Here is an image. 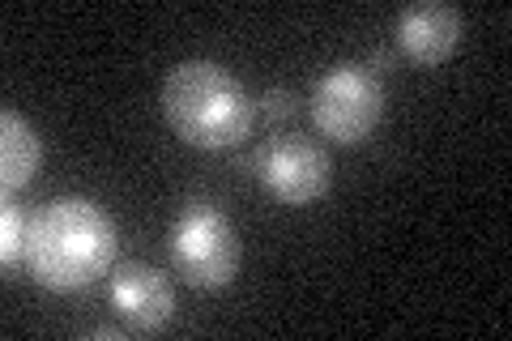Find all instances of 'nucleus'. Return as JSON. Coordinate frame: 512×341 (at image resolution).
<instances>
[{"label":"nucleus","instance_id":"nucleus-1","mask_svg":"<svg viewBox=\"0 0 512 341\" xmlns=\"http://www.w3.org/2000/svg\"><path fill=\"white\" fill-rule=\"evenodd\" d=\"M116 222L86 197H60L47 201L30 218L26 243V273L47 290H82L99 282L116 261Z\"/></svg>","mask_w":512,"mask_h":341},{"label":"nucleus","instance_id":"nucleus-9","mask_svg":"<svg viewBox=\"0 0 512 341\" xmlns=\"http://www.w3.org/2000/svg\"><path fill=\"white\" fill-rule=\"evenodd\" d=\"M26 243H30V218L18 205H5L0 209V265L9 273L26 265Z\"/></svg>","mask_w":512,"mask_h":341},{"label":"nucleus","instance_id":"nucleus-7","mask_svg":"<svg viewBox=\"0 0 512 341\" xmlns=\"http://www.w3.org/2000/svg\"><path fill=\"white\" fill-rule=\"evenodd\" d=\"M393 35L410 60L440 64V60L453 56L457 43H461V13L453 5H440V0L406 5L393 22Z\"/></svg>","mask_w":512,"mask_h":341},{"label":"nucleus","instance_id":"nucleus-5","mask_svg":"<svg viewBox=\"0 0 512 341\" xmlns=\"http://www.w3.org/2000/svg\"><path fill=\"white\" fill-rule=\"evenodd\" d=\"M252 171L261 175V184L286 205H308L316 197H325L333 184L329 154L299 137H282V141L261 145V150L252 154Z\"/></svg>","mask_w":512,"mask_h":341},{"label":"nucleus","instance_id":"nucleus-11","mask_svg":"<svg viewBox=\"0 0 512 341\" xmlns=\"http://www.w3.org/2000/svg\"><path fill=\"white\" fill-rule=\"evenodd\" d=\"M90 337H124L120 324H99V329H90Z\"/></svg>","mask_w":512,"mask_h":341},{"label":"nucleus","instance_id":"nucleus-3","mask_svg":"<svg viewBox=\"0 0 512 341\" xmlns=\"http://www.w3.org/2000/svg\"><path fill=\"white\" fill-rule=\"evenodd\" d=\"M171 256H175V269L184 273V282L201 290L231 286L239 273V239H235L231 218L205 201H192L175 218Z\"/></svg>","mask_w":512,"mask_h":341},{"label":"nucleus","instance_id":"nucleus-8","mask_svg":"<svg viewBox=\"0 0 512 341\" xmlns=\"http://www.w3.org/2000/svg\"><path fill=\"white\" fill-rule=\"evenodd\" d=\"M43 167V141L35 133V124L18 111H0V184L5 192H18L35 180V171Z\"/></svg>","mask_w":512,"mask_h":341},{"label":"nucleus","instance_id":"nucleus-6","mask_svg":"<svg viewBox=\"0 0 512 341\" xmlns=\"http://www.w3.org/2000/svg\"><path fill=\"white\" fill-rule=\"evenodd\" d=\"M111 303L137 333H158L167 329L175 316V290L158 269L150 265H124L111 278Z\"/></svg>","mask_w":512,"mask_h":341},{"label":"nucleus","instance_id":"nucleus-10","mask_svg":"<svg viewBox=\"0 0 512 341\" xmlns=\"http://www.w3.org/2000/svg\"><path fill=\"white\" fill-rule=\"evenodd\" d=\"M256 107H261V116H265L269 124H286V120L295 116V94L282 90V86H274V90L261 94V103H256Z\"/></svg>","mask_w":512,"mask_h":341},{"label":"nucleus","instance_id":"nucleus-4","mask_svg":"<svg viewBox=\"0 0 512 341\" xmlns=\"http://www.w3.org/2000/svg\"><path fill=\"white\" fill-rule=\"evenodd\" d=\"M384 116V86L367 64H333L312 86V124L325 137L355 145L376 133Z\"/></svg>","mask_w":512,"mask_h":341},{"label":"nucleus","instance_id":"nucleus-2","mask_svg":"<svg viewBox=\"0 0 512 341\" xmlns=\"http://www.w3.org/2000/svg\"><path fill=\"white\" fill-rule=\"evenodd\" d=\"M163 116L197 150H231L252 133L256 103L214 60H180L163 81Z\"/></svg>","mask_w":512,"mask_h":341}]
</instances>
